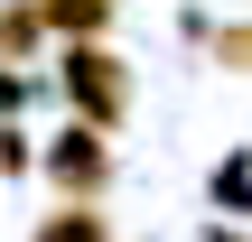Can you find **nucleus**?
Listing matches in <instances>:
<instances>
[{
    "mask_svg": "<svg viewBox=\"0 0 252 242\" xmlns=\"http://www.w3.org/2000/svg\"><path fill=\"white\" fill-rule=\"evenodd\" d=\"M56 84H65L75 121H94V131H122V121H131V75H122V56H112L103 37H65Z\"/></svg>",
    "mask_w": 252,
    "mask_h": 242,
    "instance_id": "1",
    "label": "nucleus"
},
{
    "mask_svg": "<svg viewBox=\"0 0 252 242\" xmlns=\"http://www.w3.org/2000/svg\"><path fill=\"white\" fill-rule=\"evenodd\" d=\"M47 177H56L75 205H94V196L112 187V131H94V121L56 131V140H47Z\"/></svg>",
    "mask_w": 252,
    "mask_h": 242,
    "instance_id": "2",
    "label": "nucleus"
},
{
    "mask_svg": "<svg viewBox=\"0 0 252 242\" xmlns=\"http://www.w3.org/2000/svg\"><path fill=\"white\" fill-rule=\"evenodd\" d=\"M56 28H47V0H9L0 9V65H19V56H37Z\"/></svg>",
    "mask_w": 252,
    "mask_h": 242,
    "instance_id": "3",
    "label": "nucleus"
},
{
    "mask_svg": "<svg viewBox=\"0 0 252 242\" xmlns=\"http://www.w3.org/2000/svg\"><path fill=\"white\" fill-rule=\"evenodd\" d=\"M122 19V0H47V28L56 37H103Z\"/></svg>",
    "mask_w": 252,
    "mask_h": 242,
    "instance_id": "4",
    "label": "nucleus"
},
{
    "mask_svg": "<svg viewBox=\"0 0 252 242\" xmlns=\"http://www.w3.org/2000/svg\"><path fill=\"white\" fill-rule=\"evenodd\" d=\"M37 242H112V224H103L94 205H75V196H65V215H47V224H37Z\"/></svg>",
    "mask_w": 252,
    "mask_h": 242,
    "instance_id": "5",
    "label": "nucleus"
},
{
    "mask_svg": "<svg viewBox=\"0 0 252 242\" xmlns=\"http://www.w3.org/2000/svg\"><path fill=\"white\" fill-rule=\"evenodd\" d=\"M215 205H224V215H252V149H234V159L215 168Z\"/></svg>",
    "mask_w": 252,
    "mask_h": 242,
    "instance_id": "6",
    "label": "nucleus"
},
{
    "mask_svg": "<svg viewBox=\"0 0 252 242\" xmlns=\"http://www.w3.org/2000/svg\"><path fill=\"white\" fill-rule=\"evenodd\" d=\"M206 47H215V65L252 75V19H224V28H206Z\"/></svg>",
    "mask_w": 252,
    "mask_h": 242,
    "instance_id": "7",
    "label": "nucleus"
},
{
    "mask_svg": "<svg viewBox=\"0 0 252 242\" xmlns=\"http://www.w3.org/2000/svg\"><path fill=\"white\" fill-rule=\"evenodd\" d=\"M19 93H28V84H19V75H9V65H0V121H9V112H19Z\"/></svg>",
    "mask_w": 252,
    "mask_h": 242,
    "instance_id": "8",
    "label": "nucleus"
},
{
    "mask_svg": "<svg viewBox=\"0 0 252 242\" xmlns=\"http://www.w3.org/2000/svg\"><path fill=\"white\" fill-rule=\"evenodd\" d=\"M224 242H234V233H224Z\"/></svg>",
    "mask_w": 252,
    "mask_h": 242,
    "instance_id": "9",
    "label": "nucleus"
}]
</instances>
